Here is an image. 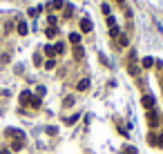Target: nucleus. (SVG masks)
<instances>
[{
	"label": "nucleus",
	"instance_id": "f257e3e1",
	"mask_svg": "<svg viewBox=\"0 0 163 154\" xmlns=\"http://www.w3.org/2000/svg\"><path fill=\"white\" fill-rule=\"evenodd\" d=\"M148 125H150L152 130H154L157 125H159V114H157L154 110H148Z\"/></svg>",
	"mask_w": 163,
	"mask_h": 154
},
{
	"label": "nucleus",
	"instance_id": "f03ea898",
	"mask_svg": "<svg viewBox=\"0 0 163 154\" xmlns=\"http://www.w3.org/2000/svg\"><path fill=\"white\" fill-rule=\"evenodd\" d=\"M141 103H143V107H145V110H152V107H154V96H152V94H143Z\"/></svg>",
	"mask_w": 163,
	"mask_h": 154
},
{
	"label": "nucleus",
	"instance_id": "7ed1b4c3",
	"mask_svg": "<svg viewBox=\"0 0 163 154\" xmlns=\"http://www.w3.org/2000/svg\"><path fill=\"white\" fill-rule=\"evenodd\" d=\"M31 98H34V96H31V92H23L20 94V105H31Z\"/></svg>",
	"mask_w": 163,
	"mask_h": 154
},
{
	"label": "nucleus",
	"instance_id": "20e7f679",
	"mask_svg": "<svg viewBox=\"0 0 163 154\" xmlns=\"http://www.w3.org/2000/svg\"><path fill=\"white\" fill-rule=\"evenodd\" d=\"M81 31H85V34L92 31V20H90V18H83V20H81Z\"/></svg>",
	"mask_w": 163,
	"mask_h": 154
},
{
	"label": "nucleus",
	"instance_id": "39448f33",
	"mask_svg": "<svg viewBox=\"0 0 163 154\" xmlns=\"http://www.w3.org/2000/svg\"><path fill=\"white\" fill-rule=\"evenodd\" d=\"M23 148H25V139H14V141H11V150H14V152L23 150Z\"/></svg>",
	"mask_w": 163,
	"mask_h": 154
},
{
	"label": "nucleus",
	"instance_id": "423d86ee",
	"mask_svg": "<svg viewBox=\"0 0 163 154\" xmlns=\"http://www.w3.org/2000/svg\"><path fill=\"white\" fill-rule=\"evenodd\" d=\"M45 54L49 56V58H54L56 56V45H45Z\"/></svg>",
	"mask_w": 163,
	"mask_h": 154
},
{
	"label": "nucleus",
	"instance_id": "0eeeda50",
	"mask_svg": "<svg viewBox=\"0 0 163 154\" xmlns=\"http://www.w3.org/2000/svg\"><path fill=\"white\" fill-rule=\"evenodd\" d=\"M141 65H143V67H145V69H150V67H152V65H154V58H152V56H145V58H143V60H141Z\"/></svg>",
	"mask_w": 163,
	"mask_h": 154
},
{
	"label": "nucleus",
	"instance_id": "6e6552de",
	"mask_svg": "<svg viewBox=\"0 0 163 154\" xmlns=\"http://www.w3.org/2000/svg\"><path fill=\"white\" fill-rule=\"evenodd\" d=\"M27 31H29V29H27V23H25V20H20V23H18V34L25 36Z\"/></svg>",
	"mask_w": 163,
	"mask_h": 154
},
{
	"label": "nucleus",
	"instance_id": "1a4fd4ad",
	"mask_svg": "<svg viewBox=\"0 0 163 154\" xmlns=\"http://www.w3.org/2000/svg\"><path fill=\"white\" fill-rule=\"evenodd\" d=\"M76 87H78V92H85V89L90 87V81H87V78H83V81H81L78 85H76Z\"/></svg>",
	"mask_w": 163,
	"mask_h": 154
},
{
	"label": "nucleus",
	"instance_id": "9d476101",
	"mask_svg": "<svg viewBox=\"0 0 163 154\" xmlns=\"http://www.w3.org/2000/svg\"><path fill=\"white\" fill-rule=\"evenodd\" d=\"M78 119H81V114H72V116H67V119H65V123H67V125H74Z\"/></svg>",
	"mask_w": 163,
	"mask_h": 154
},
{
	"label": "nucleus",
	"instance_id": "9b49d317",
	"mask_svg": "<svg viewBox=\"0 0 163 154\" xmlns=\"http://www.w3.org/2000/svg\"><path fill=\"white\" fill-rule=\"evenodd\" d=\"M74 56H76V58H83V56H85V52H83V47H81V45H76V47H74Z\"/></svg>",
	"mask_w": 163,
	"mask_h": 154
},
{
	"label": "nucleus",
	"instance_id": "f8f14e48",
	"mask_svg": "<svg viewBox=\"0 0 163 154\" xmlns=\"http://www.w3.org/2000/svg\"><path fill=\"white\" fill-rule=\"evenodd\" d=\"M52 9H63L65 7V2H63V0H52V5H49Z\"/></svg>",
	"mask_w": 163,
	"mask_h": 154
},
{
	"label": "nucleus",
	"instance_id": "ddd939ff",
	"mask_svg": "<svg viewBox=\"0 0 163 154\" xmlns=\"http://www.w3.org/2000/svg\"><path fill=\"white\" fill-rule=\"evenodd\" d=\"M123 154H136V148L134 145H123Z\"/></svg>",
	"mask_w": 163,
	"mask_h": 154
},
{
	"label": "nucleus",
	"instance_id": "4468645a",
	"mask_svg": "<svg viewBox=\"0 0 163 154\" xmlns=\"http://www.w3.org/2000/svg\"><path fill=\"white\" fill-rule=\"evenodd\" d=\"M127 72H130L132 76H136V74H139V67L134 65V63H130V65H127Z\"/></svg>",
	"mask_w": 163,
	"mask_h": 154
},
{
	"label": "nucleus",
	"instance_id": "2eb2a0df",
	"mask_svg": "<svg viewBox=\"0 0 163 154\" xmlns=\"http://www.w3.org/2000/svg\"><path fill=\"white\" fill-rule=\"evenodd\" d=\"M69 43L78 45V43H81V36H78V34H69Z\"/></svg>",
	"mask_w": 163,
	"mask_h": 154
},
{
	"label": "nucleus",
	"instance_id": "dca6fc26",
	"mask_svg": "<svg viewBox=\"0 0 163 154\" xmlns=\"http://www.w3.org/2000/svg\"><path fill=\"white\" fill-rule=\"evenodd\" d=\"M110 36H112V38H119V36H121V31H119V27H116V25L110 29Z\"/></svg>",
	"mask_w": 163,
	"mask_h": 154
},
{
	"label": "nucleus",
	"instance_id": "f3484780",
	"mask_svg": "<svg viewBox=\"0 0 163 154\" xmlns=\"http://www.w3.org/2000/svg\"><path fill=\"white\" fill-rule=\"evenodd\" d=\"M45 34H47V38H54L56 34H58V29H56V27H49V29H47Z\"/></svg>",
	"mask_w": 163,
	"mask_h": 154
},
{
	"label": "nucleus",
	"instance_id": "a211bd4d",
	"mask_svg": "<svg viewBox=\"0 0 163 154\" xmlns=\"http://www.w3.org/2000/svg\"><path fill=\"white\" fill-rule=\"evenodd\" d=\"M63 105H65V107H72V105H74V96H67V98L63 101Z\"/></svg>",
	"mask_w": 163,
	"mask_h": 154
},
{
	"label": "nucleus",
	"instance_id": "6ab92c4d",
	"mask_svg": "<svg viewBox=\"0 0 163 154\" xmlns=\"http://www.w3.org/2000/svg\"><path fill=\"white\" fill-rule=\"evenodd\" d=\"M119 45H121V47H127V36H125V34L119 36Z\"/></svg>",
	"mask_w": 163,
	"mask_h": 154
},
{
	"label": "nucleus",
	"instance_id": "aec40b11",
	"mask_svg": "<svg viewBox=\"0 0 163 154\" xmlns=\"http://www.w3.org/2000/svg\"><path fill=\"white\" fill-rule=\"evenodd\" d=\"M31 107H34V110L40 107V98H38V96H34V98H31Z\"/></svg>",
	"mask_w": 163,
	"mask_h": 154
},
{
	"label": "nucleus",
	"instance_id": "412c9836",
	"mask_svg": "<svg viewBox=\"0 0 163 154\" xmlns=\"http://www.w3.org/2000/svg\"><path fill=\"white\" fill-rule=\"evenodd\" d=\"M38 14H40V7H31V9H29V16H31V18H36Z\"/></svg>",
	"mask_w": 163,
	"mask_h": 154
},
{
	"label": "nucleus",
	"instance_id": "4be33fe9",
	"mask_svg": "<svg viewBox=\"0 0 163 154\" xmlns=\"http://www.w3.org/2000/svg\"><path fill=\"white\" fill-rule=\"evenodd\" d=\"M45 67H47V69H54V67H56V60H54V58H49V60L45 63Z\"/></svg>",
	"mask_w": 163,
	"mask_h": 154
},
{
	"label": "nucleus",
	"instance_id": "5701e85b",
	"mask_svg": "<svg viewBox=\"0 0 163 154\" xmlns=\"http://www.w3.org/2000/svg\"><path fill=\"white\" fill-rule=\"evenodd\" d=\"M101 9H103V14H105V16H110V14H112V11H110V5H103Z\"/></svg>",
	"mask_w": 163,
	"mask_h": 154
},
{
	"label": "nucleus",
	"instance_id": "b1692460",
	"mask_svg": "<svg viewBox=\"0 0 163 154\" xmlns=\"http://www.w3.org/2000/svg\"><path fill=\"white\" fill-rule=\"evenodd\" d=\"M36 92H38V98H40V96H45V87H43V85H40V87H38Z\"/></svg>",
	"mask_w": 163,
	"mask_h": 154
},
{
	"label": "nucleus",
	"instance_id": "393cba45",
	"mask_svg": "<svg viewBox=\"0 0 163 154\" xmlns=\"http://www.w3.org/2000/svg\"><path fill=\"white\" fill-rule=\"evenodd\" d=\"M0 154H11V150H0Z\"/></svg>",
	"mask_w": 163,
	"mask_h": 154
},
{
	"label": "nucleus",
	"instance_id": "a878e982",
	"mask_svg": "<svg viewBox=\"0 0 163 154\" xmlns=\"http://www.w3.org/2000/svg\"><path fill=\"white\" fill-rule=\"evenodd\" d=\"M116 2H119V5H123V2H125V0H116Z\"/></svg>",
	"mask_w": 163,
	"mask_h": 154
}]
</instances>
